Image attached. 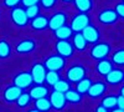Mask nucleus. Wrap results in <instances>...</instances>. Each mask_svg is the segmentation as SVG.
<instances>
[{"label":"nucleus","instance_id":"15","mask_svg":"<svg viewBox=\"0 0 124 112\" xmlns=\"http://www.w3.org/2000/svg\"><path fill=\"white\" fill-rule=\"evenodd\" d=\"M36 49V43L31 39H25L21 40L16 45V52L17 54H30Z\"/></svg>","mask_w":124,"mask_h":112},{"label":"nucleus","instance_id":"5","mask_svg":"<svg viewBox=\"0 0 124 112\" xmlns=\"http://www.w3.org/2000/svg\"><path fill=\"white\" fill-rule=\"evenodd\" d=\"M44 65L47 71H60L66 65V59L60 55H52L45 61Z\"/></svg>","mask_w":124,"mask_h":112},{"label":"nucleus","instance_id":"38","mask_svg":"<svg viewBox=\"0 0 124 112\" xmlns=\"http://www.w3.org/2000/svg\"><path fill=\"white\" fill-rule=\"evenodd\" d=\"M96 112H108V110L106 107H103L102 105H99L97 108H96Z\"/></svg>","mask_w":124,"mask_h":112},{"label":"nucleus","instance_id":"41","mask_svg":"<svg viewBox=\"0 0 124 112\" xmlns=\"http://www.w3.org/2000/svg\"><path fill=\"white\" fill-rule=\"evenodd\" d=\"M26 112H40V111L36 110V108H32V110H29V111H26Z\"/></svg>","mask_w":124,"mask_h":112},{"label":"nucleus","instance_id":"10","mask_svg":"<svg viewBox=\"0 0 124 112\" xmlns=\"http://www.w3.org/2000/svg\"><path fill=\"white\" fill-rule=\"evenodd\" d=\"M98 20L101 24L110 25V24H114L118 20V15L114 9H104L98 14Z\"/></svg>","mask_w":124,"mask_h":112},{"label":"nucleus","instance_id":"39","mask_svg":"<svg viewBox=\"0 0 124 112\" xmlns=\"http://www.w3.org/2000/svg\"><path fill=\"white\" fill-rule=\"evenodd\" d=\"M110 112H124V110H122V108H118V107H116V108H113Z\"/></svg>","mask_w":124,"mask_h":112},{"label":"nucleus","instance_id":"17","mask_svg":"<svg viewBox=\"0 0 124 112\" xmlns=\"http://www.w3.org/2000/svg\"><path fill=\"white\" fill-rule=\"evenodd\" d=\"M29 95L31 97V100H39V98H42V97H47L48 96V88L47 86H45L44 84L42 85H36V86H32L29 91Z\"/></svg>","mask_w":124,"mask_h":112},{"label":"nucleus","instance_id":"23","mask_svg":"<svg viewBox=\"0 0 124 112\" xmlns=\"http://www.w3.org/2000/svg\"><path fill=\"white\" fill-rule=\"evenodd\" d=\"M92 80L88 78V77H85V78H82L81 81H78L77 82V86H76V91L77 92H79L81 95H83V94H87L88 92V90L89 87L92 86Z\"/></svg>","mask_w":124,"mask_h":112},{"label":"nucleus","instance_id":"13","mask_svg":"<svg viewBox=\"0 0 124 112\" xmlns=\"http://www.w3.org/2000/svg\"><path fill=\"white\" fill-rule=\"evenodd\" d=\"M106 81L109 85H119V84H122L124 81V71H122L120 69L113 67L106 75Z\"/></svg>","mask_w":124,"mask_h":112},{"label":"nucleus","instance_id":"1","mask_svg":"<svg viewBox=\"0 0 124 112\" xmlns=\"http://www.w3.org/2000/svg\"><path fill=\"white\" fill-rule=\"evenodd\" d=\"M110 54V45L107 43H98L91 49V57L93 60H104Z\"/></svg>","mask_w":124,"mask_h":112},{"label":"nucleus","instance_id":"24","mask_svg":"<svg viewBox=\"0 0 124 112\" xmlns=\"http://www.w3.org/2000/svg\"><path fill=\"white\" fill-rule=\"evenodd\" d=\"M65 98L67 102L71 103H79L82 101V95L79 92H77L76 90H68L67 92H65Z\"/></svg>","mask_w":124,"mask_h":112},{"label":"nucleus","instance_id":"36","mask_svg":"<svg viewBox=\"0 0 124 112\" xmlns=\"http://www.w3.org/2000/svg\"><path fill=\"white\" fill-rule=\"evenodd\" d=\"M21 3L24 6H31V5H37L40 3V0H21Z\"/></svg>","mask_w":124,"mask_h":112},{"label":"nucleus","instance_id":"18","mask_svg":"<svg viewBox=\"0 0 124 112\" xmlns=\"http://www.w3.org/2000/svg\"><path fill=\"white\" fill-rule=\"evenodd\" d=\"M30 25L34 30L41 31V30H45V29L48 27V19L46 16H44V15H37L34 19H31Z\"/></svg>","mask_w":124,"mask_h":112},{"label":"nucleus","instance_id":"19","mask_svg":"<svg viewBox=\"0 0 124 112\" xmlns=\"http://www.w3.org/2000/svg\"><path fill=\"white\" fill-rule=\"evenodd\" d=\"M113 69V64H112V61L104 59V60H101L98 61V64H97V72L102 76H106L109 71Z\"/></svg>","mask_w":124,"mask_h":112},{"label":"nucleus","instance_id":"29","mask_svg":"<svg viewBox=\"0 0 124 112\" xmlns=\"http://www.w3.org/2000/svg\"><path fill=\"white\" fill-rule=\"evenodd\" d=\"M103 107H106L107 110L108 108H116L117 107V96H114V95H109V96H107V97H104L102 100V103H101Z\"/></svg>","mask_w":124,"mask_h":112},{"label":"nucleus","instance_id":"28","mask_svg":"<svg viewBox=\"0 0 124 112\" xmlns=\"http://www.w3.org/2000/svg\"><path fill=\"white\" fill-rule=\"evenodd\" d=\"M58 80H61L58 71H47L46 72V77H45V82L50 86H54Z\"/></svg>","mask_w":124,"mask_h":112},{"label":"nucleus","instance_id":"26","mask_svg":"<svg viewBox=\"0 0 124 112\" xmlns=\"http://www.w3.org/2000/svg\"><path fill=\"white\" fill-rule=\"evenodd\" d=\"M11 55V46L6 40H0V59H8Z\"/></svg>","mask_w":124,"mask_h":112},{"label":"nucleus","instance_id":"22","mask_svg":"<svg viewBox=\"0 0 124 112\" xmlns=\"http://www.w3.org/2000/svg\"><path fill=\"white\" fill-rule=\"evenodd\" d=\"M72 29L67 25H63L62 27L57 29L56 31H55V35L57 37V40H68L71 36H72Z\"/></svg>","mask_w":124,"mask_h":112},{"label":"nucleus","instance_id":"31","mask_svg":"<svg viewBox=\"0 0 124 112\" xmlns=\"http://www.w3.org/2000/svg\"><path fill=\"white\" fill-rule=\"evenodd\" d=\"M16 102H17V106L19 107H27L30 105V102H31V97H30L29 94L23 92L21 95H20V97L17 98Z\"/></svg>","mask_w":124,"mask_h":112},{"label":"nucleus","instance_id":"20","mask_svg":"<svg viewBox=\"0 0 124 112\" xmlns=\"http://www.w3.org/2000/svg\"><path fill=\"white\" fill-rule=\"evenodd\" d=\"M87 41L86 39L83 37V35H82V33H76L75 36H73V47L77 49L78 51H83V50H86L87 47Z\"/></svg>","mask_w":124,"mask_h":112},{"label":"nucleus","instance_id":"40","mask_svg":"<svg viewBox=\"0 0 124 112\" xmlns=\"http://www.w3.org/2000/svg\"><path fill=\"white\" fill-rule=\"evenodd\" d=\"M120 96L124 97V86H122V88H120Z\"/></svg>","mask_w":124,"mask_h":112},{"label":"nucleus","instance_id":"14","mask_svg":"<svg viewBox=\"0 0 124 112\" xmlns=\"http://www.w3.org/2000/svg\"><path fill=\"white\" fill-rule=\"evenodd\" d=\"M106 90H107V84L103 82V81H97V82L92 84V86L89 87V90H88L87 94H88V96L92 97V98H98V97H101V96L104 95Z\"/></svg>","mask_w":124,"mask_h":112},{"label":"nucleus","instance_id":"4","mask_svg":"<svg viewBox=\"0 0 124 112\" xmlns=\"http://www.w3.org/2000/svg\"><path fill=\"white\" fill-rule=\"evenodd\" d=\"M10 16H11V21L20 26V27H23V26H26L27 23H29V19L26 16V13H25V9L23 8H13L11 9V13H10Z\"/></svg>","mask_w":124,"mask_h":112},{"label":"nucleus","instance_id":"2","mask_svg":"<svg viewBox=\"0 0 124 112\" xmlns=\"http://www.w3.org/2000/svg\"><path fill=\"white\" fill-rule=\"evenodd\" d=\"M87 25H89V16L86 13H79L72 17L70 27L72 29V31L81 33Z\"/></svg>","mask_w":124,"mask_h":112},{"label":"nucleus","instance_id":"12","mask_svg":"<svg viewBox=\"0 0 124 112\" xmlns=\"http://www.w3.org/2000/svg\"><path fill=\"white\" fill-rule=\"evenodd\" d=\"M82 35H83V37L86 39L87 43H91V44H96L98 40H99V30L93 26V25H87L83 30H82Z\"/></svg>","mask_w":124,"mask_h":112},{"label":"nucleus","instance_id":"9","mask_svg":"<svg viewBox=\"0 0 124 112\" xmlns=\"http://www.w3.org/2000/svg\"><path fill=\"white\" fill-rule=\"evenodd\" d=\"M50 102H51V106H52V108L57 110V111H61L63 110L67 101L65 98V94L62 92H58V91H52L50 95Z\"/></svg>","mask_w":124,"mask_h":112},{"label":"nucleus","instance_id":"35","mask_svg":"<svg viewBox=\"0 0 124 112\" xmlns=\"http://www.w3.org/2000/svg\"><path fill=\"white\" fill-rule=\"evenodd\" d=\"M40 3H41V5H42L44 8L50 9V8H52L56 4V0H40Z\"/></svg>","mask_w":124,"mask_h":112},{"label":"nucleus","instance_id":"11","mask_svg":"<svg viewBox=\"0 0 124 112\" xmlns=\"http://www.w3.org/2000/svg\"><path fill=\"white\" fill-rule=\"evenodd\" d=\"M66 21H67L66 14L58 11V13H56V14H54L52 16H51V19H48V27L51 30H54V31H56L57 29L66 25Z\"/></svg>","mask_w":124,"mask_h":112},{"label":"nucleus","instance_id":"32","mask_svg":"<svg viewBox=\"0 0 124 112\" xmlns=\"http://www.w3.org/2000/svg\"><path fill=\"white\" fill-rule=\"evenodd\" d=\"M25 13H26L27 19H34L35 16L39 15V13H40V8H39V5H31V6H27V8L25 9Z\"/></svg>","mask_w":124,"mask_h":112},{"label":"nucleus","instance_id":"21","mask_svg":"<svg viewBox=\"0 0 124 112\" xmlns=\"http://www.w3.org/2000/svg\"><path fill=\"white\" fill-rule=\"evenodd\" d=\"M35 108L39 110L40 112H48L52 106H51V102H50V98L47 97H42V98H39L35 101Z\"/></svg>","mask_w":124,"mask_h":112},{"label":"nucleus","instance_id":"37","mask_svg":"<svg viewBox=\"0 0 124 112\" xmlns=\"http://www.w3.org/2000/svg\"><path fill=\"white\" fill-rule=\"evenodd\" d=\"M117 107L124 110V97L123 96H117Z\"/></svg>","mask_w":124,"mask_h":112},{"label":"nucleus","instance_id":"8","mask_svg":"<svg viewBox=\"0 0 124 112\" xmlns=\"http://www.w3.org/2000/svg\"><path fill=\"white\" fill-rule=\"evenodd\" d=\"M73 45H72L68 40H57L56 43V50L57 54L62 57H71L72 54H73Z\"/></svg>","mask_w":124,"mask_h":112},{"label":"nucleus","instance_id":"42","mask_svg":"<svg viewBox=\"0 0 124 112\" xmlns=\"http://www.w3.org/2000/svg\"><path fill=\"white\" fill-rule=\"evenodd\" d=\"M62 1H65V3H71V1H75V0H62Z\"/></svg>","mask_w":124,"mask_h":112},{"label":"nucleus","instance_id":"6","mask_svg":"<svg viewBox=\"0 0 124 112\" xmlns=\"http://www.w3.org/2000/svg\"><path fill=\"white\" fill-rule=\"evenodd\" d=\"M46 72H47V70H46L44 64H35L32 66V69H31V71H30L32 81L36 85H42L45 82Z\"/></svg>","mask_w":124,"mask_h":112},{"label":"nucleus","instance_id":"43","mask_svg":"<svg viewBox=\"0 0 124 112\" xmlns=\"http://www.w3.org/2000/svg\"><path fill=\"white\" fill-rule=\"evenodd\" d=\"M122 1H123V3H124V0H122Z\"/></svg>","mask_w":124,"mask_h":112},{"label":"nucleus","instance_id":"34","mask_svg":"<svg viewBox=\"0 0 124 112\" xmlns=\"http://www.w3.org/2000/svg\"><path fill=\"white\" fill-rule=\"evenodd\" d=\"M21 3V0H4V5L8 6V8H16L17 4Z\"/></svg>","mask_w":124,"mask_h":112},{"label":"nucleus","instance_id":"27","mask_svg":"<svg viewBox=\"0 0 124 112\" xmlns=\"http://www.w3.org/2000/svg\"><path fill=\"white\" fill-rule=\"evenodd\" d=\"M112 64L117 66H124V49H119L112 55Z\"/></svg>","mask_w":124,"mask_h":112},{"label":"nucleus","instance_id":"33","mask_svg":"<svg viewBox=\"0 0 124 112\" xmlns=\"http://www.w3.org/2000/svg\"><path fill=\"white\" fill-rule=\"evenodd\" d=\"M116 13H117V15H118V17H122V19H124V3L122 1V3H118L117 5H116Z\"/></svg>","mask_w":124,"mask_h":112},{"label":"nucleus","instance_id":"25","mask_svg":"<svg viewBox=\"0 0 124 112\" xmlns=\"http://www.w3.org/2000/svg\"><path fill=\"white\" fill-rule=\"evenodd\" d=\"M75 5L79 13H88L92 9V0H75Z\"/></svg>","mask_w":124,"mask_h":112},{"label":"nucleus","instance_id":"3","mask_svg":"<svg viewBox=\"0 0 124 112\" xmlns=\"http://www.w3.org/2000/svg\"><path fill=\"white\" fill-rule=\"evenodd\" d=\"M67 80L68 82H78V81H81L82 78L86 77V69L82 66V65H73L72 67H70L67 70Z\"/></svg>","mask_w":124,"mask_h":112},{"label":"nucleus","instance_id":"30","mask_svg":"<svg viewBox=\"0 0 124 112\" xmlns=\"http://www.w3.org/2000/svg\"><path fill=\"white\" fill-rule=\"evenodd\" d=\"M52 87H54L55 91H58V92H62V94L67 92V91L71 88L70 82H68V81H65V80H58Z\"/></svg>","mask_w":124,"mask_h":112},{"label":"nucleus","instance_id":"7","mask_svg":"<svg viewBox=\"0 0 124 112\" xmlns=\"http://www.w3.org/2000/svg\"><path fill=\"white\" fill-rule=\"evenodd\" d=\"M32 84H34V81H32V77H31V74L27 72V71L19 72L14 77V85L17 86L19 88H21V90L29 88Z\"/></svg>","mask_w":124,"mask_h":112},{"label":"nucleus","instance_id":"16","mask_svg":"<svg viewBox=\"0 0 124 112\" xmlns=\"http://www.w3.org/2000/svg\"><path fill=\"white\" fill-rule=\"evenodd\" d=\"M21 94H23V90L19 88L17 86H15V85L9 86L4 91V100L6 101V102H9V103L15 102V101H17V98L20 97Z\"/></svg>","mask_w":124,"mask_h":112}]
</instances>
